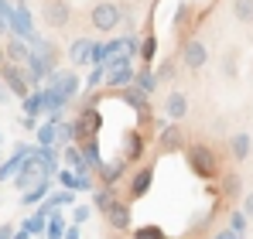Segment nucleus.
Here are the masks:
<instances>
[{"label":"nucleus","instance_id":"nucleus-36","mask_svg":"<svg viewBox=\"0 0 253 239\" xmlns=\"http://www.w3.org/2000/svg\"><path fill=\"white\" fill-rule=\"evenodd\" d=\"M65 239H79V226H76V222H72V226L65 229Z\"/></svg>","mask_w":253,"mask_h":239},{"label":"nucleus","instance_id":"nucleus-16","mask_svg":"<svg viewBox=\"0 0 253 239\" xmlns=\"http://www.w3.org/2000/svg\"><path fill=\"white\" fill-rule=\"evenodd\" d=\"M219 195H222L226 201H233V199H240V195H247V192H243V178H240L236 171L222 174V178H219Z\"/></svg>","mask_w":253,"mask_h":239},{"label":"nucleus","instance_id":"nucleus-3","mask_svg":"<svg viewBox=\"0 0 253 239\" xmlns=\"http://www.w3.org/2000/svg\"><path fill=\"white\" fill-rule=\"evenodd\" d=\"M0 79L10 89V96H17V99H28V96H31V76H28L21 65L3 62V65H0Z\"/></svg>","mask_w":253,"mask_h":239},{"label":"nucleus","instance_id":"nucleus-15","mask_svg":"<svg viewBox=\"0 0 253 239\" xmlns=\"http://www.w3.org/2000/svg\"><path fill=\"white\" fill-rule=\"evenodd\" d=\"M158 62V35L151 31V24L144 28V38H140V65L144 69H151Z\"/></svg>","mask_w":253,"mask_h":239},{"label":"nucleus","instance_id":"nucleus-10","mask_svg":"<svg viewBox=\"0 0 253 239\" xmlns=\"http://www.w3.org/2000/svg\"><path fill=\"white\" fill-rule=\"evenodd\" d=\"M106 222H110L113 233H130L133 229V208H130V201H124V199L113 201L110 212H106Z\"/></svg>","mask_w":253,"mask_h":239},{"label":"nucleus","instance_id":"nucleus-14","mask_svg":"<svg viewBox=\"0 0 253 239\" xmlns=\"http://www.w3.org/2000/svg\"><path fill=\"white\" fill-rule=\"evenodd\" d=\"M51 89L58 92V96H65V99H72L76 92H79V76L76 72H51Z\"/></svg>","mask_w":253,"mask_h":239},{"label":"nucleus","instance_id":"nucleus-33","mask_svg":"<svg viewBox=\"0 0 253 239\" xmlns=\"http://www.w3.org/2000/svg\"><path fill=\"white\" fill-rule=\"evenodd\" d=\"M89 215H92V205H76L72 222H76V226H85V222H89Z\"/></svg>","mask_w":253,"mask_h":239},{"label":"nucleus","instance_id":"nucleus-18","mask_svg":"<svg viewBox=\"0 0 253 239\" xmlns=\"http://www.w3.org/2000/svg\"><path fill=\"white\" fill-rule=\"evenodd\" d=\"M3 51H7V62H14V65H28V62L35 58V51H31L24 41H17V38L7 41V48H3Z\"/></svg>","mask_w":253,"mask_h":239},{"label":"nucleus","instance_id":"nucleus-1","mask_svg":"<svg viewBox=\"0 0 253 239\" xmlns=\"http://www.w3.org/2000/svg\"><path fill=\"white\" fill-rule=\"evenodd\" d=\"M185 160H188V171H192L199 181H215V178H222V160L215 154V147H209V144H188V147H185Z\"/></svg>","mask_w":253,"mask_h":239},{"label":"nucleus","instance_id":"nucleus-26","mask_svg":"<svg viewBox=\"0 0 253 239\" xmlns=\"http://www.w3.org/2000/svg\"><path fill=\"white\" fill-rule=\"evenodd\" d=\"M130 239H168V233H165L161 226L147 222V226H140V229H130Z\"/></svg>","mask_w":253,"mask_h":239},{"label":"nucleus","instance_id":"nucleus-22","mask_svg":"<svg viewBox=\"0 0 253 239\" xmlns=\"http://www.w3.org/2000/svg\"><path fill=\"white\" fill-rule=\"evenodd\" d=\"M44 239H65V219H62V212H58V208L48 215V229H44Z\"/></svg>","mask_w":253,"mask_h":239},{"label":"nucleus","instance_id":"nucleus-12","mask_svg":"<svg viewBox=\"0 0 253 239\" xmlns=\"http://www.w3.org/2000/svg\"><path fill=\"white\" fill-rule=\"evenodd\" d=\"M96 174H99V185H113V188H117V181H124V174H126V160L124 158L103 160V164L96 167Z\"/></svg>","mask_w":253,"mask_h":239},{"label":"nucleus","instance_id":"nucleus-24","mask_svg":"<svg viewBox=\"0 0 253 239\" xmlns=\"http://www.w3.org/2000/svg\"><path fill=\"white\" fill-rule=\"evenodd\" d=\"M44 195H48V178H44V181H38V185H31V188L21 195V205H28V208H31V205H38Z\"/></svg>","mask_w":253,"mask_h":239},{"label":"nucleus","instance_id":"nucleus-20","mask_svg":"<svg viewBox=\"0 0 253 239\" xmlns=\"http://www.w3.org/2000/svg\"><path fill=\"white\" fill-rule=\"evenodd\" d=\"M113 201H117V188H113V185H99V188L92 192V208H99L103 215L110 212Z\"/></svg>","mask_w":253,"mask_h":239},{"label":"nucleus","instance_id":"nucleus-40","mask_svg":"<svg viewBox=\"0 0 253 239\" xmlns=\"http://www.w3.org/2000/svg\"><path fill=\"white\" fill-rule=\"evenodd\" d=\"M3 62H7V51H3V48H0V65H3Z\"/></svg>","mask_w":253,"mask_h":239},{"label":"nucleus","instance_id":"nucleus-6","mask_svg":"<svg viewBox=\"0 0 253 239\" xmlns=\"http://www.w3.org/2000/svg\"><path fill=\"white\" fill-rule=\"evenodd\" d=\"M42 21H44V28L62 31V28L72 21V3H69V0H44L42 3Z\"/></svg>","mask_w":253,"mask_h":239},{"label":"nucleus","instance_id":"nucleus-38","mask_svg":"<svg viewBox=\"0 0 253 239\" xmlns=\"http://www.w3.org/2000/svg\"><path fill=\"white\" fill-rule=\"evenodd\" d=\"M3 31H7V17H0V35H3Z\"/></svg>","mask_w":253,"mask_h":239},{"label":"nucleus","instance_id":"nucleus-9","mask_svg":"<svg viewBox=\"0 0 253 239\" xmlns=\"http://www.w3.org/2000/svg\"><path fill=\"white\" fill-rule=\"evenodd\" d=\"M151 185H154V164H140V167L130 174L126 199H130V201H140L144 195H151Z\"/></svg>","mask_w":253,"mask_h":239},{"label":"nucleus","instance_id":"nucleus-34","mask_svg":"<svg viewBox=\"0 0 253 239\" xmlns=\"http://www.w3.org/2000/svg\"><path fill=\"white\" fill-rule=\"evenodd\" d=\"M240 208H243V212L253 219V192H247V195H243V205H240Z\"/></svg>","mask_w":253,"mask_h":239},{"label":"nucleus","instance_id":"nucleus-30","mask_svg":"<svg viewBox=\"0 0 253 239\" xmlns=\"http://www.w3.org/2000/svg\"><path fill=\"white\" fill-rule=\"evenodd\" d=\"M55 137H58V123H55V120L38 130V144H42V147H55Z\"/></svg>","mask_w":253,"mask_h":239},{"label":"nucleus","instance_id":"nucleus-23","mask_svg":"<svg viewBox=\"0 0 253 239\" xmlns=\"http://www.w3.org/2000/svg\"><path fill=\"white\" fill-rule=\"evenodd\" d=\"M178 65H181V58H165L158 69H154V76H158V82L165 85V82H171L174 76H178Z\"/></svg>","mask_w":253,"mask_h":239},{"label":"nucleus","instance_id":"nucleus-25","mask_svg":"<svg viewBox=\"0 0 253 239\" xmlns=\"http://www.w3.org/2000/svg\"><path fill=\"white\" fill-rule=\"evenodd\" d=\"M222 76H226V79H236V76H240V51H236V48H229V51L222 55Z\"/></svg>","mask_w":253,"mask_h":239},{"label":"nucleus","instance_id":"nucleus-7","mask_svg":"<svg viewBox=\"0 0 253 239\" xmlns=\"http://www.w3.org/2000/svg\"><path fill=\"white\" fill-rule=\"evenodd\" d=\"M99 126H103L99 110H96V106H85L83 113L76 117V144H83V140H96V137H99Z\"/></svg>","mask_w":253,"mask_h":239},{"label":"nucleus","instance_id":"nucleus-8","mask_svg":"<svg viewBox=\"0 0 253 239\" xmlns=\"http://www.w3.org/2000/svg\"><path fill=\"white\" fill-rule=\"evenodd\" d=\"M147 154V137H144V126H133V130H126L124 133V154L120 158L126 164H140Z\"/></svg>","mask_w":253,"mask_h":239},{"label":"nucleus","instance_id":"nucleus-32","mask_svg":"<svg viewBox=\"0 0 253 239\" xmlns=\"http://www.w3.org/2000/svg\"><path fill=\"white\" fill-rule=\"evenodd\" d=\"M42 106H44V92H35V96H28V99H24V113H31V117H35Z\"/></svg>","mask_w":253,"mask_h":239},{"label":"nucleus","instance_id":"nucleus-37","mask_svg":"<svg viewBox=\"0 0 253 239\" xmlns=\"http://www.w3.org/2000/svg\"><path fill=\"white\" fill-rule=\"evenodd\" d=\"M14 236V229H10V226H3V229H0V239H10Z\"/></svg>","mask_w":253,"mask_h":239},{"label":"nucleus","instance_id":"nucleus-13","mask_svg":"<svg viewBox=\"0 0 253 239\" xmlns=\"http://www.w3.org/2000/svg\"><path fill=\"white\" fill-rule=\"evenodd\" d=\"M92 41L89 38H76L72 41V48H69V62L76 65V69H83V65H92Z\"/></svg>","mask_w":253,"mask_h":239},{"label":"nucleus","instance_id":"nucleus-21","mask_svg":"<svg viewBox=\"0 0 253 239\" xmlns=\"http://www.w3.org/2000/svg\"><path fill=\"white\" fill-rule=\"evenodd\" d=\"M133 85H137V89H144L147 96H154V89H158L161 82H158V76H154L151 69H144V65H140V69H137V76H133Z\"/></svg>","mask_w":253,"mask_h":239},{"label":"nucleus","instance_id":"nucleus-39","mask_svg":"<svg viewBox=\"0 0 253 239\" xmlns=\"http://www.w3.org/2000/svg\"><path fill=\"white\" fill-rule=\"evenodd\" d=\"M28 236H31V233H28V229H24V233H17V236H14V239H28Z\"/></svg>","mask_w":253,"mask_h":239},{"label":"nucleus","instance_id":"nucleus-29","mask_svg":"<svg viewBox=\"0 0 253 239\" xmlns=\"http://www.w3.org/2000/svg\"><path fill=\"white\" fill-rule=\"evenodd\" d=\"M226 222H229V229H233V233H240V236H243V233H247L250 215H247L243 208H236V212H229V219H226Z\"/></svg>","mask_w":253,"mask_h":239},{"label":"nucleus","instance_id":"nucleus-4","mask_svg":"<svg viewBox=\"0 0 253 239\" xmlns=\"http://www.w3.org/2000/svg\"><path fill=\"white\" fill-rule=\"evenodd\" d=\"M117 96L124 99L126 106L137 113L140 123H151L154 120V106H151V96L144 92V89H137V85H124V89H117Z\"/></svg>","mask_w":253,"mask_h":239},{"label":"nucleus","instance_id":"nucleus-28","mask_svg":"<svg viewBox=\"0 0 253 239\" xmlns=\"http://www.w3.org/2000/svg\"><path fill=\"white\" fill-rule=\"evenodd\" d=\"M24 229H28L31 236H44V229H48V215H44L42 208H38V212H35V215L24 222Z\"/></svg>","mask_w":253,"mask_h":239},{"label":"nucleus","instance_id":"nucleus-35","mask_svg":"<svg viewBox=\"0 0 253 239\" xmlns=\"http://www.w3.org/2000/svg\"><path fill=\"white\" fill-rule=\"evenodd\" d=\"M212 239H243L240 236V233H233V229H229V226H226V229H222V233H215V236Z\"/></svg>","mask_w":253,"mask_h":239},{"label":"nucleus","instance_id":"nucleus-11","mask_svg":"<svg viewBox=\"0 0 253 239\" xmlns=\"http://www.w3.org/2000/svg\"><path fill=\"white\" fill-rule=\"evenodd\" d=\"M161 110H165V117H168L171 123L185 120V117H188V96H185L181 89H174V92H168V96H165Z\"/></svg>","mask_w":253,"mask_h":239},{"label":"nucleus","instance_id":"nucleus-19","mask_svg":"<svg viewBox=\"0 0 253 239\" xmlns=\"http://www.w3.org/2000/svg\"><path fill=\"white\" fill-rule=\"evenodd\" d=\"M250 151H253L250 133H233V137H229V154H233V160H247Z\"/></svg>","mask_w":253,"mask_h":239},{"label":"nucleus","instance_id":"nucleus-17","mask_svg":"<svg viewBox=\"0 0 253 239\" xmlns=\"http://www.w3.org/2000/svg\"><path fill=\"white\" fill-rule=\"evenodd\" d=\"M158 147H161V154H174V151H181V147H185V144H181V130H178V123H171V126L161 130Z\"/></svg>","mask_w":253,"mask_h":239},{"label":"nucleus","instance_id":"nucleus-31","mask_svg":"<svg viewBox=\"0 0 253 239\" xmlns=\"http://www.w3.org/2000/svg\"><path fill=\"white\" fill-rule=\"evenodd\" d=\"M188 17H192V3H188V0H181V3H178V10H174V28H185V24H188Z\"/></svg>","mask_w":253,"mask_h":239},{"label":"nucleus","instance_id":"nucleus-27","mask_svg":"<svg viewBox=\"0 0 253 239\" xmlns=\"http://www.w3.org/2000/svg\"><path fill=\"white\" fill-rule=\"evenodd\" d=\"M233 17L240 24H253V0H233Z\"/></svg>","mask_w":253,"mask_h":239},{"label":"nucleus","instance_id":"nucleus-2","mask_svg":"<svg viewBox=\"0 0 253 239\" xmlns=\"http://www.w3.org/2000/svg\"><path fill=\"white\" fill-rule=\"evenodd\" d=\"M89 24H92L99 35H113V31L124 24V7L113 3V0H99V3H92V10H89Z\"/></svg>","mask_w":253,"mask_h":239},{"label":"nucleus","instance_id":"nucleus-5","mask_svg":"<svg viewBox=\"0 0 253 239\" xmlns=\"http://www.w3.org/2000/svg\"><path fill=\"white\" fill-rule=\"evenodd\" d=\"M178 58H181V65H185V69L199 72V69H206V65H209V48H206V41H202V38H185V41H181Z\"/></svg>","mask_w":253,"mask_h":239}]
</instances>
